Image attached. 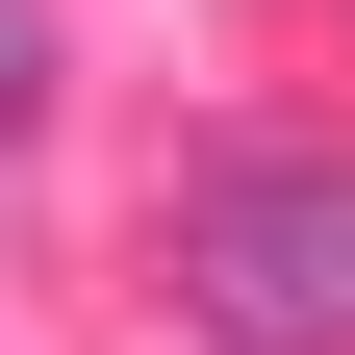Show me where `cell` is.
Returning <instances> with one entry per match:
<instances>
[{
  "label": "cell",
  "instance_id": "7a4b0ae2",
  "mask_svg": "<svg viewBox=\"0 0 355 355\" xmlns=\"http://www.w3.org/2000/svg\"><path fill=\"white\" fill-rule=\"evenodd\" d=\"M26 127H51V26L0 0V153H26Z\"/></svg>",
  "mask_w": 355,
  "mask_h": 355
},
{
  "label": "cell",
  "instance_id": "6da1fadb",
  "mask_svg": "<svg viewBox=\"0 0 355 355\" xmlns=\"http://www.w3.org/2000/svg\"><path fill=\"white\" fill-rule=\"evenodd\" d=\"M178 304H203V355H355V153L330 127H229L178 178Z\"/></svg>",
  "mask_w": 355,
  "mask_h": 355
}]
</instances>
